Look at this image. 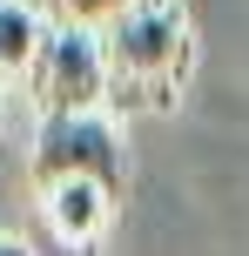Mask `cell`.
Instances as JSON below:
<instances>
[{
  "mask_svg": "<svg viewBox=\"0 0 249 256\" xmlns=\"http://www.w3.org/2000/svg\"><path fill=\"white\" fill-rule=\"evenodd\" d=\"M101 54H108V94L115 102L162 108L189 74V20L175 0H142L115 27H101Z\"/></svg>",
  "mask_w": 249,
  "mask_h": 256,
  "instance_id": "obj_1",
  "label": "cell"
},
{
  "mask_svg": "<svg viewBox=\"0 0 249 256\" xmlns=\"http://www.w3.org/2000/svg\"><path fill=\"white\" fill-rule=\"evenodd\" d=\"M27 176H34L40 189H54V182H94V189L121 196L128 155H121V135H115V122H108L101 108H88V115H40Z\"/></svg>",
  "mask_w": 249,
  "mask_h": 256,
  "instance_id": "obj_2",
  "label": "cell"
},
{
  "mask_svg": "<svg viewBox=\"0 0 249 256\" xmlns=\"http://www.w3.org/2000/svg\"><path fill=\"white\" fill-rule=\"evenodd\" d=\"M27 94H34L40 115H88V108L108 102V54L94 27L54 20L47 40H40L34 68H27Z\"/></svg>",
  "mask_w": 249,
  "mask_h": 256,
  "instance_id": "obj_3",
  "label": "cell"
},
{
  "mask_svg": "<svg viewBox=\"0 0 249 256\" xmlns=\"http://www.w3.org/2000/svg\"><path fill=\"white\" fill-rule=\"evenodd\" d=\"M40 209H47V222H54V236H61V243H81V250H88L94 236L108 230L115 196L94 189V182H54V189H40Z\"/></svg>",
  "mask_w": 249,
  "mask_h": 256,
  "instance_id": "obj_4",
  "label": "cell"
},
{
  "mask_svg": "<svg viewBox=\"0 0 249 256\" xmlns=\"http://www.w3.org/2000/svg\"><path fill=\"white\" fill-rule=\"evenodd\" d=\"M40 40H47V20L27 14L20 0H0V74H27Z\"/></svg>",
  "mask_w": 249,
  "mask_h": 256,
  "instance_id": "obj_5",
  "label": "cell"
},
{
  "mask_svg": "<svg viewBox=\"0 0 249 256\" xmlns=\"http://www.w3.org/2000/svg\"><path fill=\"white\" fill-rule=\"evenodd\" d=\"M135 7H142V0H67V20L101 34V27H115L121 14H135Z\"/></svg>",
  "mask_w": 249,
  "mask_h": 256,
  "instance_id": "obj_6",
  "label": "cell"
},
{
  "mask_svg": "<svg viewBox=\"0 0 249 256\" xmlns=\"http://www.w3.org/2000/svg\"><path fill=\"white\" fill-rule=\"evenodd\" d=\"M20 7H27V14H40L47 27H54V20H67V0H20Z\"/></svg>",
  "mask_w": 249,
  "mask_h": 256,
  "instance_id": "obj_7",
  "label": "cell"
},
{
  "mask_svg": "<svg viewBox=\"0 0 249 256\" xmlns=\"http://www.w3.org/2000/svg\"><path fill=\"white\" fill-rule=\"evenodd\" d=\"M0 256H27V243L20 236H0Z\"/></svg>",
  "mask_w": 249,
  "mask_h": 256,
  "instance_id": "obj_8",
  "label": "cell"
}]
</instances>
